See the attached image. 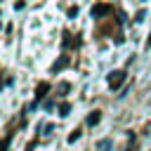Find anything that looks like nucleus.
Segmentation results:
<instances>
[{
    "mask_svg": "<svg viewBox=\"0 0 151 151\" xmlns=\"http://www.w3.org/2000/svg\"><path fill=\"white\" fill-rule=\"evenodd\" d=\"M123 80H125V71H111V73H109V85H111L113 90H118V87L123 85Z\"/></svg>",
    "mask_w": 151,
    "mask_h": 151,
    "instance_id": "nucleus-1",
    "label": "nucleus"
},
{
    "mask_svg": "<svg viewBox=\"0 0 151 151\" xmlns=\"http://www.w3.org/2000/svg\"><path fill=\"white\" fill-rule=\"evenodd\" d=\"M109 12H113V7H111L109 2H99V5H94V7H92V17H94V19H99V17L109 14Z\"/></svg>",
    "mask_w": 151,
    "mask_h": 151,
    "instance_id": "nucleus-2",
    "label": "nucleus"
},
{
    "mask_svg": "<svg viewBox=\"0 0 151 151\" xmlns=\"http://www.w3.org/2000/svg\"><path fill=\"white\" fill-rule=\"evenodd\" d=\"M47 92H50V83H45V80H42V83H38V87H35V101H38V99H42Z\"/></svg>",
    "mask_w": 151,
    "mask_h": 151,
    "instance_id": "nucleus-3",
    "label": "nucleus"
},
{
    "mask_svg": "<svg viewBox=\"0 0 151 151\" xmlns=\"http://www.w3.org/2000/svg\"><path fill=\"white\" fill-rule=\"evenodd\" d=\"M64 45H66V47H78V45H80V40H78V38L73 40V35L66 31V33H64Z\"/></svg>",
    "mask_w": 151,
    "mask_h": 151,
    "instance_id": "nucleus-4",
    "label": "nucleus"
},
{
    "mask_svg": "<svg viewBox=\"0 0 151 151\" xmlns=\"http://www.w3.org/2000/svg\"><path fill=\"white\" fill-rule=\"evenodd\" d=\"M101 120V111H92L90 116H87V125H97Z\"/></svg>",
    "mask_w": 151,
    "mask_h": 151,
    "instance_id": "nucleus-5",
    "label": "nucleus"
},
{
    "mask_svg": "<svg viewBox=\"0 0 151 151\" xmlns=\"http://www.w3.org/2000/svg\"><path fill=\"white\" fill-rule=\"evenodd\" d=\"M64 66H68V57H61V59H59V61L52 66V71H61Z\"/></svg>",
    "mask_w": 151,
    "mask_h": 151,
    "instance_id": "nucleus-6",
    "label": "nucleus"
},
{
    "mask_svg": "<svg viewBox=\"0 0 151 151\" xmlns=\"http://www.w3.org/2000/svg\"><path fill=\"white\" fill-rule=\"evenodd\" d=\"M97 149H99V151H109V149H111V139H101V142H97Z\"/></svg>",
    "mask_w": 151,
    "mask_h": 151,
    "instance_id": "nucleus-7",
    "label": "nucleus"
},
{
    "mask_svg": "<svg viewBox=\"0 0 151 151\" xmlns=\"http://www.w3.org/2000/svg\"><path fill=\"white\" fill-rule=\"evenodd\" d=\"M68 111H71V104H68V101L59 104V116H68Z\"/></svg>",
    "mask_w": 151,
    "mask_h": 151,
    "instance_id": "nucleus-8",
    "label": "nucleus"
},
{
    "mask_svg": "<svg viewBox=\"0 0 151 151\" xmlns=\"http://www.w3.org/2000/svg\"><path fill=\"white\" fill-rule=\"evenodd\" d=\"M68 90H71V85H68V83H59V87H57V92H59V94H66Z\"/></svg>",
    "mask_w": 151,
    "mask_h": 151,
    "instance_id": "nucleus-9",
    "label": "nucleus"
},
{
    "mask_svg": "<svg viewBox=\"0 0 151 151\" xmlns=\"http://www.w3.org/2000/svg\"><path fill=\"white\" fill-rule=\"evenodd\" d=\"M78 137H80V130H73V132H71V134H68V142H71V144H73V142H76V139H78Z\"/></svg>",
    "mask_w": 151,
    "mask_h": 151,
    "instance_id": "nucleus-10",
    "label": "nucleus"
},
{
    "mask_svg": "<svg viewBox=\"0 0 151 151\" xmlns=\"http://www.w3.org/2000/svg\"><path fill=\"white\" fill-rule=\"evenodd\" d=\"M78 14V7H68V17H76Z\"/></svg>",
    "mask_w": 151,
    "mask_h": 151,
    "instance_id": "nucleus-11",
    "label": "nucleus"
},
{
    "mask_svg": "<svg viewBox=\"0 0 151 151\" xmlns=\"http://www.w3.org/2000/svg\"><path fill=\"white\" fill-rule=\"evenodd\" d=\"M33 146H35V139H33V142H31V144L26 146V151H33Z\"/></svg>",
    "mask_w": 151,
    "mask_h": 151,
    "instance_id": "nucleus-12",
    "label": "nucleus"
},
{
    "mask_svg": "<svg viewBox=\"0 0 151 151\" xmlns=\"http://www.w3.org/2000/svg\"><path fill=\"white\" fill-rule=\"evenodd\" d=\"M146 45H149V47H151V35H149V40H146Z\"/></svg>",
    "mask_w": 151,
    "mask_h": 151,
    "instance_id": "nucleus-13",
    "label": "nucleus"
}]
</instances>
